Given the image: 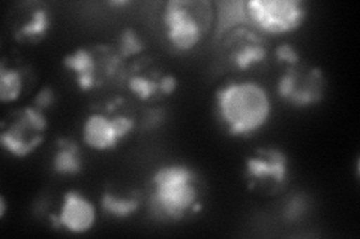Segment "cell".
Instances as JSON below:
<instances>
[{
    "label": "cell",
    "mask_w": 360,
    "mask_h": 239,
    "mask_svg": "<svg viewBox=\"0 0 360 239\" xmlns=\"http://www.w3.org/2000/svg\"><path fill=\"white\" fill-rule=\"evenodd\" d=\"M217 111L231 136H250L263 129L272 114L269 93L254 81L230 83L217 92Z\"/></svg>",
    "instance_id": "cell-1"
},
{
    "label": "cell",
    "mask_w": 360,
    "mask_h": 239,
    "mask_svg": "<svg viewBox=\"0 0 360 239\" xmlns=\"http://www.w3.org/2000/svg\"><path fill=\"white\" fill-rule=\"evenodd\" d=\"M149 207L155 217L164 221L182 220L189 212L200 211L195 170L180 163L156 169L150 179Z\"/></svg>",
    "instance_id": "cell-2"
},
{
    "label": "cell",
    "mask_w": 360,
    "mask_h": 239,
    "mask_svg": "<svg viewBox=\"0 0 360 239\" xmlns=\"http://www.w3.org/2000/svg\"><path fill=\"white\" fill-rule=\"evenodd\" d=\"M212 4L172 0L162 11L165 36L179 51L195 48L212 25Z\"/></svg>",
    "instance_id": "cell-3"
},
{
    "label": "cell",
    "mask_w": 360,
    "mask_h": 239,
    "mask_svg": "<svg viewBox=\"0 0 360 239\" xmlns=\"http://www.w3.org/2000/svg\"><path fill=\"white\" fill-rule=\"evenodd\" d=\"M246 14L260 30L270 35H284L303 25L307 8L299 0H250L246 2Z\"/></svg>",
    "instance_id": "cell-4"
},
{
    "label": "cell",
    "mask_w": 360,
    "mask_h": 239,
    "mask_svg": "<svg viewBox=\"0 0 360 239\" xmlns=\"http://www.w3.org/2000/svg\"><path fill=\"white\" fill-rule=\"evenodd\" d=\"M326 79L320 67L290 66L278 83V95L292 107H309L317 104L324 96Z\"/></svg>",
    "instance_id": "cell-5"
},
{
    "label": "cell",
    "mask_w": 360,
    "mask_h": 239,
    "mask_svg": "<svg viewBox=\"0 0 360 239\" xmlns=\"http://www.w3.org/2000/svg\"><path fill=\"white\" fill-rule=\"evenodd\" d=\"M49 128L47 117L35 107L22 108L15 121L2 132L0 142L15 157H26L44 141V133Z\"/></svg>",
    "instance_id": "cell-6"
},
{
    "label": "cell",
    "mask_w": 360,
    "mask_h": 239,
    "mask_svg": "<svg viewBox=\"0 0 360 239\" xmlns=\"http://www.w3.org/2000/svg\"><path fill=\"white\" fill-rule=\"evenodd\" d=\"M134 129L132 118L127 116L107 117L104 114H92L84 121L83 141L96 151L116 148Z\"/></svg>",
    "instance_id": "cell-7"
},
{
    "label": "cell",
    "mask_w": 360,
    "mask_h": 239,
    "mask_svg": "<svg viewBox=\"0 0 360 239\" xmlns=\"http://www.w3.org/2000/svg\"><path fill=\"white\" fill-rule=\"evenodd\" d=\"M246 175L258 183H272L279 187L288 175V158L278 148H262L246 161Z\"/></svg>",
    "instance_id": "cell-8"
},
{
    "label": "cell",
    "mask_w": 360,
    "mask_h": 239,
    "mask_svg": "<svg viewBox=\"0 0 360 239\" xmlns=\"http://www.w3.org/2000/svg\"><path fill=\"white\" fill-rule=\"evenodd\" d=\"M229 60L234 67L246 71L266 60L267 48L262 36L246 27H236L227 41Z\"/></svg>",
    "instance_id": "cell-9"
},
{
    "label": "cell",
    "mask_w": 360,
    "mask_h": 239,
    "mask_svg": "<svg viewBox=\"0 0 360 239\" xmlns=\"http://www.w3.org/2000/svg\"><path fill=\"white\" fill-rule=\"evenodd\" d=\"M96 220L94 203L77 191H68L59 214V224L71 233H86Z\"/></svg>",
    "instance_id": "cell-10"
},
{
    "label": "cell",
    "mask_w": 360,
    "mask_h": 239,
    "mask_svg": "<svg viewBox=\"0 0 360 239\" xmlns=\"http://www.w3.org/2000/svg\"><path fill=\"white\" fill-rule=\"evenodd\" d=\"M63 64L72 71L77 76L78 87L84 92L95 88L99 84L98 64L95 55L86 48H78L74 53L68 54L63 59Z\"/></svg>",
    "instance_id": "cell-11"
},
{
    "label": "cell",
    "mask_w": 360,
    "mask_h": 239,
    "mask_svg": "<svg viewBox=\"0 0 360 239\" xmlns=\"http://www.w3.org/2000/svg\"><path fill=\"white\" fill-rule=\"evenodd\" d=\"M83 169L82 151L77 142L71 139H59L58 150L53 157V170L59 175H77Z\"/></svg>",
    "instance_id": "cell-12"
},
{
    "label": "cell",
    "mask_w": 360,
    "mask_h": 239,
    "mask_svg": "<svg viewBox=\"0 0 360 239\" xmlns=\"http://www.w3.org/2000/svg\"><path fill=\"white\" fill-rule=\"evenodd\" d=\"M50 13L44 6H37V9L32 11L29 20L25 22L20 30H17L15 38L21 42L27 41H39L50 30Z\"/></svg>",
    "instance_id": "cell-13"
},
{
    "label": "cell",
    "mask_w": 360,
    "mask_h": 239,
    "mask_svg": "<svg viewBox=\"0 0 360 239\" xmlns=\"http://www.w3.org/2000/svg\"><path fill=\"white\" fill-rule=\"evenodd\" d=\"M141 198L139 193H132L131 196H116L112 193L105 191L103 198H101V207L110 214L111 217L116 219H127L132 215L135 211L140 208Z\"/></svg>",
    "instance_id": "cell-14"
},
{
    "label": "cell",
    "mask_w": 360,
    "mask_h": 239,
    "mask_svg": "<svg viewBox=\"0 0 360 239\" xmlns=\"http://www.w3.org/2000/svg\"><path fill=\"white\" fill-rule=\"evenodd\" d=\"M219 13H218V35L224 33L225 30H230L236 26H239L240 22L250 21L246 14V4L243 2H225L219 4Z\"/></svg>",
    "instance_id": "cell-15"
},
{
    "label": "cell",
    "mask_w": 360,
    "mask_h": 239,
    "mask_svg": "<svg viewBox=\"0 0 360 239\" xmlns=\"http://www.w3.org/2000/svg\"><path fill=\"white\" fill-rule=\"evenodd\" d=\"M22 92V78L18 71L8 69L4 62L0 66V100L9 104L20 97Z\"/></svg>",
    "instance_id": "cell-16"
},
{
    "label": "cell",
    "mask_w": 360,
    "mask_h": 239,
    "mask_svg": "<svg viewBox=\"0 0 360 239\" xmlns=\"http://www.w3.org/2000/svg\"><path fill=\"white\" fill-rule=\"evenodd\" d=\"M117 50H119L120 57H123V59H128V57L137 55L139 53H141L144 50V42L141 41L137 32L128 27L120 33Z\"/></svg>",
    "instance_id": "cell-17"
},
{
    "label": "cell",
    "mask_w": 360,
    "mask_h": 239,
    "mask_svg": "<svg viewBox=\"0 0 360 239\" xmlns=\"http://www.w3.org/2000/svg\"><path fill=\"white\" fill-rule=\"evenodd\" d=\"M128 87L131 92H134L140 99L148 100L150 97H153L160 90V81H152V79L146 78V76H140L135 75L129 79Z\"/></svg>",
    "instance_id": "cell-18"
},
{
    "label": "cell",
    "mask_w": 360,
    "mask_h": 239,
    "mask_svg": "<svg viewBox=\"0 0 360 239\" xmlns=\"http://www.w3.org/2000/svg\"><path fill=\"white\" fill-rule=\"evenodd\" d=\"M275 55L281 63H285L288 66H295V64L300 63L299 53L290 43H281L275 51Z\"/></svg>",
    "instance_id": "cell-19"
},
{
    "label": "cell",
    "mask_w": 360,
    "mask_h": 239,
    "mask_svg": "<svg viewBox=\"0 0 360 239\" xmlns=\"http://www.w3.org/2000/svg\"><path fill=\"white\" fill-rule=\"evenodd\" d=\"M54 100H56V95L53 92V88L49 87V86H45L39 90L38 95L35 96V99H33V107L38 108L39 111L49 109L54 104Z\"/></svg>",
    "instance_id": "cell-20"
},
{
    "label": "cell",
    "mask_w": 360,
    "mask_h": 239,
    "mask_svg": "<svg viewBox=\"0 0 360 239\" xmlns=\"http://www.w3.org/2000/svg\"><path fill=\"white\" fill-rule=\"evenodd\" d=\"M164 120V112L161 109H155L148 114V117L144 118L146 129H155L160 126V123Z\"/></svg>",
    "instance_id": "cell-21"
},
{
    "label": "cell",
    "mask_w": 360,
    "mask_h": 239,
    "mask_svg": "<svg viewBox=\"0 0 360 239\" xmlns=\"http://www.w3.org/2000/svg\"><path fill=\"white\" fill-rule=\"evenodd\" d=\"M176 86H177V79L173 75H165L160 79V90L164 95L173 93Z\"/></svg>",
    "instance_id": "cell-22"
},
{
    "label": "cell",
    "mask_w": 360,
    "mask_h": 239,
    "mask_svg": "<svg viewBox=\"0 0 360 239\" xmlns=\"http://www.w3.org/2000/svg\"><path fill=\"white\" fill-rule=\"evenodd\" d=\"M302 214V200L299 198H296L292 202H290L288 210H287V217L292 219V217H299Z\"/></svg>",
    "instance_id": "cell-23"
},
{
    "label": "cell",
    "mask_w": 360,
    "mask_h": 239,
    "mask_svg": "<svg viewBox=\"0 0 360 239\" xmlns=\"http://www.w3.org/2000/svg\"><path fill=\"white\" fill-rule=\"evenodd\" d=\"M5 214H6V200L2 196V198H0V219H4Z\"/></svg>",
    "instance_id": "cell-24"
},
{
    "label": "cell",
    "mask_w": 360,
    "mask_h": 239,
    "mask_svg": "<svg viewBox=\"0 0 360 239\" xmlns=\"http://www.w3.org/2000/svg\"><path fill=\"white\" fill-rule=\"evenodd\" d=\"M110 5L111 6H123V5H129V2H112Z\"/></svg>",
    "instance_id": "cell-25"
}]
</instances>
